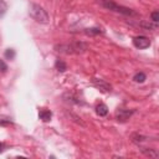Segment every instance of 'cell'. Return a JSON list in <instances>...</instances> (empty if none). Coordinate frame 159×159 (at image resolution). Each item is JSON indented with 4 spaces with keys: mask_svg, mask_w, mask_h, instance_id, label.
<instances>
[{
    "mask_svg": "<svg viewBox=\"0 0 159 159\" xmlns=\"http://www.w3.org/2000/svg\"><path fill=\"white\" fill-rule=\"evenodd\" d=\"M55 50L60 53L73 55V53H83L87 50V45L84 42H72V43H61L56 45Z\"/></svg>",
    "mask_w": 159,
    "mask_h": 159,
    "instance_id": "6da1fadb",
    "label": "cell"
},
{
    "mask_svg": "<svg viewBox=\"0 0 159 159\" xmlns=\"http://www.w3.org/2000/svg\"><path fill=\"white\" fill-rule=\"evenodd\" d=\"M29 14L30 16L36 20L37 22H42V24H46L48 21V15L47 12L40 6V5H36V4H31L30 5V9H29Z\"/></svg>",
    "mask_w": 159,
    "mask_h": 159,
    "instance_id": "7a4b0ae2",
    "label": "cell"
},
{
    "mask_svg": "<svg viewBox=\"0 0 159 159\" xmlns=\"http://www.w3.org/2000/svg\"><path fill=\"white\" fill-rule=\"evenodd\" d=\"M102 5L108 9V10H112V11H116V12H120V14H124V15H135V12L129 9V7H125V6H120L111 0H102Z\"/></svg>",
    "mask_w": 159,
    "mask_h": 159,
    "instance_id": "3957f363",
    "label": "cell"
},
{
    "mask_svg": "<svg viewBox=\"0 0 159 159\" xmlns=\"http://www.w3.org/2000/svg\"><path fill=\"white\" fill-rule=\"evenodd\" d=\"M133 45L137 48H147L150 46V40L145 36H137L133 39Z\"/></svg>",
    "mask_w": 159,
    "mask_h": 159,
    "instance_id": "277c9868",
    "label": "cell"
},
{
    "mask_svg": "<svg viewBox=\"0 0 159 159\" xmlns=\"http://www.w3.org/2000/svg\"><path fill=\"white\" fill-rule=\"evenodd\" d=\"M92 83H93V86H94L96 88H98V89L102 91V92H109V91L112 89V86H111L109 83H107L106 81H103V80L93 78V80H92Z\"/></svg>",
    "mask_w": 159,
    "mask_h": 159,
    "instance_id": "5b68a950",
    "label": "cell"
},
{
    "mask_svg": "<svg viewBox=\"0 0 159 159\" xmlns=\"http://www.w3.org/2000/svg\"><path fill=\"white\" fill-rule=\"evenodd\" d=\"M134 113V109H118L116 113V118L118 122H125L130 118V116Z\"/></svg>",
    "mask_w": 159,
    "mask_h": 159,
    "instance_id": "8992f818",
    "label": "cell"
},
{
    "mask_svg": "<svg viewBox=\"0 0 159 159\" xmlns=\"http://www.w3.org/2000/svg\"><path fill=\"white\" fill-rule=\"evenodd\" d=\"M96 113H97L99 117H104V116H107V113H108V108H107V106H106L104 103H99V104L96 107Z\"/></svg>",
    "mask_w": 159,
    "mask_h": 159,
    "instance_id": "52a82bcc",
    "label": "cell"
},
{
    "mask_svg": "<svg viewBox=\"0 0 159 159\" xmlns=\"http://www.w3.org/2000/svg\"><path fill=\"white\" fill-rule=\"evenodd\" d=\"M39 117H40V119H42L43 122H48V120L51 119V117H52V113H51V111H48V109H42V111H40Z\"/></svg>",
    "mask_w": 159,
    "mask_h": 159,
    "instance_id": "ba28073f",
    "label": "cell"
},
{
    "mask_svg": "<svg viewBox=\"0 0 159 159\" xmlns=\"http://www.w3.org/2000/svg\"><path fill=\"white\" fill-rule=\"evenodd\" d=\"M55 66H56V70H57V71H60V72H65V71L67 70V65H66L62 60H60V58L56 61Z\"/></svg>",
    "mask_w": 159,
    "mask_h": 159,
    "instance_id": "9c48e42d",
    "label": "cell"
},
{
    "mask_svg": "<svg viewBox=\"0 0 159 159\" xmlns=\"http://www.w3.org/2000/svg\"><path fill=\"white\" fill-rule=\"evenodd\" d=\"M140 150H142V153H144V154H145V155H148V157H152V158H157V157H158V153L155 152V149L142 148Z\"/></svg>",
    "mask_w": 159,
    "mask_h": 159,
    "instance_id": "30bf717a",
    "label": "cell"
},
{
    "mask_svg": "<svg viewBox=\"0 0 159 159\" xmlns=\"http://www.w3.org/2000/svg\"><path fill=\"white\" fill-rule=\"evenodd\" d=\"M145 78H147V76H145V73H143V72H138V73H135L134 77H133V80H134L135 82H139V83L144 82Z\"/></svg>",
    "mask_w": 159,
    "mask_h": 159,
    "instance_id": "8fae6325",
    "label": "cell"
},
{
    "mask_svg": "<svg viewBox=\"0 0 159 159\" xmlns=\"http://www.w3.org/2000/svg\"><path fill=\"white\" fill-rule=\"evenodd\" d=\"M84 34H87V35H98V34H102V30H101L99 27L86 29V30H84Z\"/></svg>",
    "mask_w": 159,
    "mask_h": 159,
    "instance_id": "7c38bea8",
    "label": "cell"
},
{
    "mask_svg": "<svg viewBox=\"0 0 159 159\" xmlns=\"http://www.w3.org/2000/svg\"><path fill=\"white\" fill-rule=\"evenodd\" d=\"M6 10H7V5H6V2H5L4 0H0V17L5 15Z\"/></svg>",
    "mask_w": 159,
    "mask_h": 159,
    "instance_id": "4fadbf2b",
    "label": "cell"
},
{
    "mask_svg": "<svg viewBox=\"0 0 159 159\" xmlns=\"http://www.w3.org/2000/svg\"><path fill=\"white\" fill-rule=\"evenodd\" d=\"M5 57H6L7 60H14V57H15V51H14L12 48L6 50V51H5Z\"/></svg>",
    "mask_w": 159,
    "mask_h": 159,
    "instance_id": "5bb4252c",
    "label": "cell"
},
{
    "mask_svg": "<svg viewBox=\"0 0 159 159\" xmlns=\"http://www.w3.org/2000/svg\"><path fill=\"white\" fill-rule=\"evenodd\" d=\"M150 16H152V20L154 22H158V20H159V11H153Z\"/></svg>",
    "mask_w": 159,
    "mask_h": 159,
    "instance_id": "9a60e30c",
    "label": "cell"
},
{
    "mask_svg": "<svg viewBox=\"0 0 159 159\" xmlns=\"http://www.w3.org/2000/svg\"><path fill=\"white\" fill-rule=\"evenodd\" d=\"M6 70H7V65L4 62V60L0 58V71L1 72H6Z\"/></svg>",
    "mask_w": 159,
    "mask_h": 159,
    "instance_id": "2e32d148",
    "label": "cell"
},
{
    "mask_svg": "<svg viewBox=\"0 0 159 159\" xmlns=\"http://www.w3.org/2000/svg\"><path fill=\"white\" fill-rule=\"evenodd\" d=\"M4 148H5V144L4 143H0V153L4 152Z\"/></svg>",
    "mask_w": 159,
    "mask_h": 159,
    "instance_id": "e0dca14e",
    "label": "cell"
}]
</instances>
